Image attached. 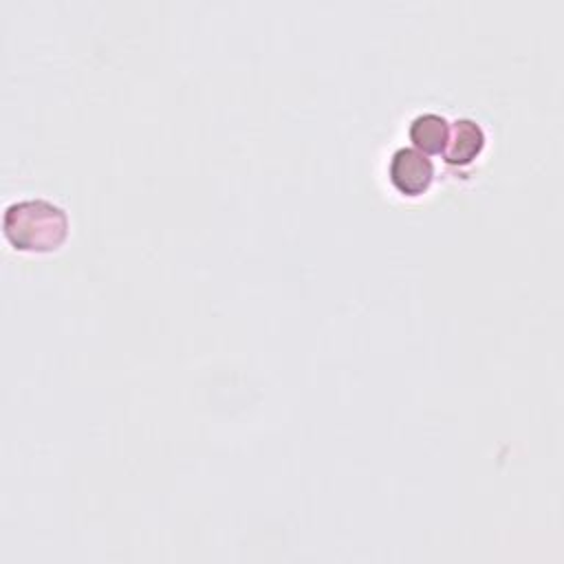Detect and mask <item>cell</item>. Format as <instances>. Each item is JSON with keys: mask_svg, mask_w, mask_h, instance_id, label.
<instances>
[{"mask_svg": "<svg viewBox=\"0 0 564 564\" xmlns=\"http://www.w3.org/2000/svg\"><path fill=\"white\" fill-rule=\"evenodd\" d=\"M4 236L20 251H55L68 236V218L48 200H20L4 212Z\"/></svg>", "mask_w": 564, "mask_h": 564, "instance_id": "obj_1", "label": "cell"}, {"mask_svg": "<svg viewBox=\"0 0 564 564\" xmlns=\"http://www.w3.org/2000/svg\"><path fill=\"white\" fill-rule=\"evenodd\" d=\"M434 178L432 161L412 148H401L390 161V181L405 196L423 194Z\"/></svg>", "mask_w": 564, "mask_h": 564, "instance_id": "obj_2", "label": "cell"}, {"mask_svg": "<svg viewBox=\"0 0 564 564\" xmlns=\"http://www.w3.org/2000/svg\"><path fill=\"white\" fill-rule=\"evenodd\" d=\"M485 148V132L471 119L454 121L447 143H445V161L452 165H467L471 163Z\"/></svg>", "mask_w": 564, "mask_h": 564, "instance_id": "obj_3", "label": "cell"}, {"mask_svg": "<svg viewBox=\"0 0 564 564\" xmlns=\"http://www.w3.org/2000/svg\"><path fill=\"white\" fill-rule=\"evenodd\" d=\"M447 137H449L447 119L434 112L419 115L410 126L412 143L425 154H441L445 150Z\"/></svg>", "mask_w": 564, "mask_h": 564, "instance_id": "obj_4", "label": "cell"}]
</instances>
